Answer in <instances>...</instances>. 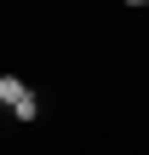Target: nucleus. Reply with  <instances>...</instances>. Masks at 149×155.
I'll list each match as a JSON object with an SVG mask.
<instances>
[{
  "label": "nucleus",
  "mask_w": 149,
  "mask_h": 155,
  "mask_svg": "<svg viewBox=\"0 0 149 155\" xmlns=\"http://www.w3.org/2000/svg\"><path fill=\"white\" fill-rule=\"evenodd\" d=\"M0 104L11 109V121H34L40 115V98H34V86L23 75H0Z\"/></svg>",
  "instance_id": "f257e3e1"
}]
</instances>
